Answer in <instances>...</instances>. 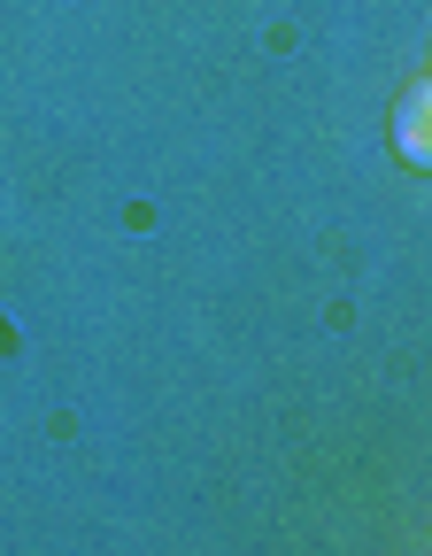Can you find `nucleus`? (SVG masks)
Instances as JSON below:
<instances>
[{"label": "nucleus", "mask_w": 432, "mask_h": 556, "mask_svg": "<svg viewBox=\"0 0 432 556\" xmlns=\"http://www.w3.org/2000/svg\"><path fill=\"white\" fill-rule=\"evenodd\" d=\"M394 148L409 170H432V86H409L394 109Z\"/></svg>", "instance_id": "nucleus-1"}]
</instances>
